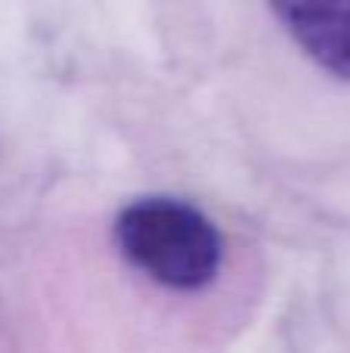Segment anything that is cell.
I'll return each instance as SVG.
<instances>
[{"instance_id":"obj_2","label":"cell","mask_w":350,"mask_h":353,"mask_svg":"<svg viewBox=\"0 0 350 353\" xmlns=\"http://www.w3.org/2000/svg\"><path fill=\"white\" fill-rule=\"evenodd\" d=\"M267 6L322 72L350 81V0H267Z\"/></svg>"},{"instance_id":"obj_1","label":"cell","mask_w":350,"mask_h":353,"mask_svg":"<svg viewBox=\"0 0 350 353\" xmlns=\"http://www.w3.org/2000/svg\"><path fill=\"white\" fill-rule=\"evenodd\" d=\"M112 236L130 267L171 292H198L220 273V232L208 214L183 199H134L118 211Z\"/></svg>"}]
</instances>
